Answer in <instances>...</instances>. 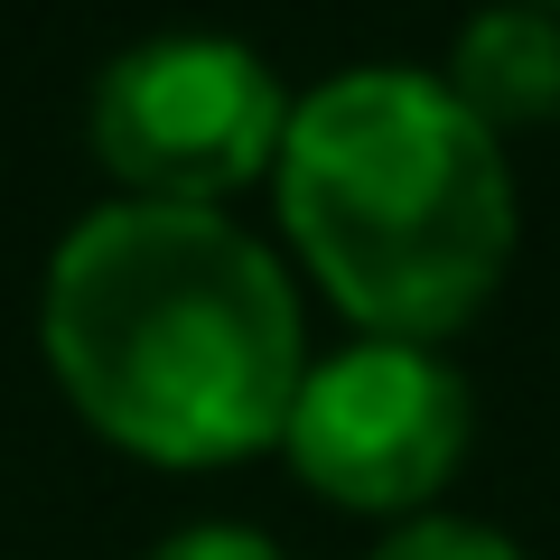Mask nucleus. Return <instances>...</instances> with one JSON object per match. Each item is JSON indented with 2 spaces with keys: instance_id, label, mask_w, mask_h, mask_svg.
<instances>
[{
  "instance_id": "nucleus-1",
  "label": "nucleus",
  "mask_w": 560,
  "mask_h": 560,
  "mask_svg": "<svg viewBox=\"0 0 560 560\" xmlns=\"http://www.w3.org/2000/svg\"><path fill=\"white\" fill-rule=\"evenodd\" d=\"M47 364L150 458H234L290 420L300 300L215 206L113 197L47 261Z\"/></svg>"
},
{
  "instance_id": "nucleus-2",
  "label": "nucleus",
  "mask_w": 560,
  "mask_h": 560,
  "mask_svg": "<svg viewBox=\"0 0 560 560\" xmlns=\"http://www.w3.org/2000/svg\"><path fill=\"white\" fill-rule=\"evenodd\" d=\"M280 215L318 280L383 337H430L486 300L514 243L504 150L440 75L346 66L280 131Z\"/></svg>"
},
{
  "instance_id": "nucleus-3",
  "label": "nucleus",
  "mask_w": 560,
  "mask_h": 560,
  "mask_svg": "<svg viewBox=\"0 0 560 560\" xmlns=\"http://www.w3.org/2000/svg\"><path fill=\"white\" fill-rule=\"evenodd\" d=\"M290 131L271 57L224 28H150L94 75V150L168 206L243 187Z\"/></svg>"
},
{
  "instance_id": "nucleus-4",
  "label": "nucleus",
  "mask_w": 560,
  "mask_h": 560,
  "mask_svg": "<svg viewBox=\"0 0 560 560\" xmlns=\"http://www.w3.org/2000/svg\"><path fill=\"white\" fill-rule=\"evenodd\" d=\"M308 486L346 504H411L458 467L467 448V383L411 337H364L300 364V393L280 420Z\"/></svg>"
},
{
  "instance_id": "nucleus-5",
  "label": "nucleus",
  "mask_w": 560,
  "mask_h": 560,
  "mask_svg": "<svg viewBox=\"0 0 560 560\" xmlns=\"http://www.w3.org/2000/svg\"><path fill=\"white\" fill-rule=\"evenodd\" d=\"M440 84L486 121V131L560 113V20L541 0H486V10H467L458 57H448Z\"/></svg>"
},
{
  "instance_id": "nucleus-6",
  "label": "nucleus",
  "mask_w": 560,
  "mask_h": 560,
  "mask_svg": "<svg viewBox=\"0 0 560 560\" xmlns=\"http://www.w3.org/2000/svg\"><path fill=\"white\" fill-rule=\"evenodd\" d=\"M374 560H523V551L504 533H486V523H467V514H420V523H401Z\"/></svg>"
},
{
  "instance_id": "nucleus-7",
  "label": "nucleus",
  "mask_w": 560,
  "mask_h": 560,
  "mask_svg": "<svg viewBox=\"0 0 560 560\" xmlns=\"http://www.w3.org/2000/svg\"><path fill=\"white\" fill-rule=\"evenodd\" d=\"M150 560H290V551L261 541V533H243V523H197V533H168Z\"/></svg>"
},
{
  "instance_id": "nucleus-8",
  "label": "nucleus",
  "mask_w": 560,
  "mask_h": 560,
  "mask_svg": "<svg viewBox=\"0 0 560 560\" xmlns=\"http://www.w3.org/2000/svg\"><path fill=\"white\" fill-rule=\"evenodd\" d=\"M541 10H551V0H541Z\"/></svg>"
}]
</instances>
